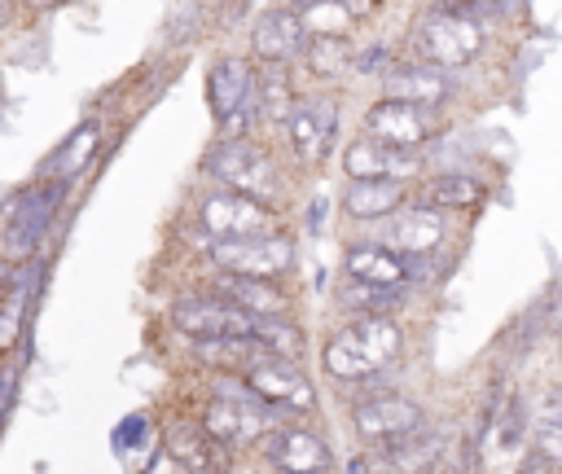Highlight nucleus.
Wrapping results in <instances>:
<instances>
[{
  "instance_id": "nucleus-20",
  "label": "nucleus",
  "mask_w": 562,
  "mask_h": 474,
  "mask_svg": "<svg viewBox=\"0 0 562 474\" xmlns=\"http://www.w3.org/2000/svg\"><path fill=\"white\" fill-rule=\"evenodd\" d=\"M404 202H408V180H347L342 189V211L347 219H360V224H378Z\"/></svg>"
},
{
  "instance_id": "nucleus-10",
  "label": "nucleus",
  "mask_w": 562,
  "mask_h": 474,
  "mask_svg": "<svg viewBox=\"0 0 562 474\" xmlns=\"http://www.w3.org/2000/svg\"><path fill=\"white\" fill-rule=\"evenodd\" d=\"M272 417H277V408L263 404L259 395H250V399H211V404L202 408V430H206L215 443L237 448V443L263 439V435L272 430Z\"/></svg>"
},
{
  "instance_id": "nucleus-11",
  "label": "nucleus",
  "mask_w": 562,
  "mask_h": 474,
  "mask_svg": "<svg viewBox=\"0 0 562 474\" xmlns=\"http://www.w3.org/2000/svg\"><path fill=\"white\" fill-rule=\"evenodd\" d=\"M171 325L189 338H215V334H250L255 316L228 303L224 294H184L171 307Z\"/></svg>"
},
{
  "instance_id": "nucleus-15",
  "label": "nucleus",
  "mask_w": 562,
  "mask_h": 474,
  "mask_svg": "<svg viewBox=\"0 0 562 474\" xmlns=\"http://www.w3.org/2000/svg\"><path fill=\"white\" fill-rule=\"evenodd\" d=\"M342 171L347 180H413L422 171L417 149H395L373 136H360L342 149Z\"/></svg>"
},
{
  "instance_id": "nucleus-8",
  "label": "nucleus",
  "mask_w": 562,
  "mask_h": 474,
  "mask_svg": "<svg viewBox=\"0 0 562 474\" xmlns=\"http://www.w3.org/2000/svg\"><path fill=\"white\" fill-rule=\"evenodd\" d=\"M198 228L211 237V241H224V237H255V233H268L272 228V206L246 198V193H206L198 202Z\"/></svg>"
},
{
  "instance_id": "nucleus-37",
  "label": "nucleus",
  "mask_w": 562,
  "mask_h": 474,
  "mask_svg": "<svg viewBox=\"0 0 562 474\" xmlns=\"http://www.w3.org/2000/svg\"><path fill=\"white\" fill-rule=\"evenodd\" d=\"M290 9H316V4H329V0H285Z\"/></svg>"
},
{
  "instance_id": "nucleus-13",
  "label": "nucleus",
  "mask_w": 562,
  "mask_h": 474,
  "mask_svg": "<svg viewBox=\"0 0 562 474\" xmlns=\"http://www.w3.org/2000/svg\"><path fill=\"white\" fill-rule=\"evenodd\" d=\"M303 44H307V22L299 9L290 4H277V9H263L250 26V53L259 61H281L290 66L294 57H303Z\"/></svg>"
},
{
  "instance_id": "nucleus-25",
  "label": "nucleus",
  "mask_w": 562,
  "mask_h": 474,
  "mask_svg": "<svg viewBox=\"0 0 562 474\" xmlns=\"http://www.w3.org/2000/svg\"><path fill=\"white\" fill-rule=\"evenodd\" d=\"M290 105H294V83H290L281 61H268V70L255 75V110L272 123H285Z\"/></svg>"
},
{
  "instance_id": "nucleus-30",
  "label": "nucleus",
  "mask_w": 562,
  "mask_h": 474,
  "mask_svg": "<svg viewBox=\"0 0 562 474\" xmlns=\"http://www.w3.org/2000/svg\"><path fill=\"white\" fill-rule=\"evenodd\" d=\"M97 140H101V127H97V123H79V127H75V136H70V140L57 149V158L48 162V167H53V176H57V180H70V176L92 158Z\"/></svg>"
},
{
  "instance_id": "nucleus-14",
  "label": "nucleus",
  "mask_w": 562,
  "mask_h": 474,
  "mask_svg": "<svg viewBox=\"0 0 562 474\" xmlns=\"http://www.w3.org/2000/svg\"><path fill=\"white\" fill-rule=\"evenodd\" d=\"M334 132H338V105L329 97H312V101H294L290 114H285V136H290V149L303 158V162H321L334 145Z\"/></svg>"
},
{
  "instance_id": "nucleus-17",
  "label": "nucleus",
  "mask_w": 562,
  "mask_h": 474,
  "mask_svg": "<svg viewBox=\"0 0 562 474\" xmlns=\"http://www.w3.org/2000/svg\"><path fill=\"white\" fill-rule=\"evenodd\" d=\"M268 465L277 474H325L334 465L329 443L303 426H281L268 435Z\"/></svg>"
},
{
  "instance_id": "nucleus-34",
  "label": "nucleus",
  "mask_w": 562,
  "mask_h": 474,
  "mask_svg": "<svg viewBox=\"0 0 562 474\" xmlns=\"http://www.w3.org/2000/svg\"><path fill=\"white\" fill-rule=\"evenodd\" d=\"M9 391H13V382L4 377V382H0V421H4V408H9Z\"/></svg>"
},
{
  "instance_id": "nucleus-6",
  "label": "nucleus",
  "mask_w": 562,
  "mask_h": 474,
  "mask_svg": "<svg viewBox=\"0 0 562 474\" xmlns=\"http://www.w3.org/2000/svg\"><path fill=\"white\" fill-rule=\"evenodd\" d=\"M61 193H66V180H48V184H35L13 198L9 219H4V250L13 259H26L35 250V241L44 237V228L53 224V215L61 206Z\"/></svg>"
},
{
  "instance_id": "nucleus-27",
  "label": "nucleus",
  "mask_w": 562,
  "mask_h": 474,
  "mask_svg": "<svg viewBox=\"0 0 562 474\" xmlns=\"http://www.w3.org/2000/svg\"><path fill=\"white\" fill-rule=\"evenodd\" d=\"M303 57H307V66H312L321 79H338V75L351 70V44H347L342 35H316V40L307 35Z\"/></svg>"
},
{
  "instance_id": "nucleus-38",
  "label": "nucleus",
  "mask_w": 562,
  "mask_h": 474,
  "mask_svg": "<svg viewBox=\"0 0 562 474\" xmlns=\"http://www.w3.org/2000/svg\"><path fill=\"white\" fill-rule=\"evenodd\" d=\"M0 97H4V83H0Z\"/></svg>"
},
{
  "instance_id": "nucleus-1",
  "label": "nucleus",
  "mask_w": 562,
  "mask_h": 474,
  "mask_svg": "<svg viewBox=\"0 0 562 474\" xmlns=\"http://www.w3.org/2000/svg\"><path fill=\"white\" fill-rule=\"evenodd\" d=\"M408 44H413V57L417 61H430L439 70H457L470 57H479V48H483V22L479 18H465V13H457V9H448V4L435 0L413 22Z\"/></svg>"
},
{
  "instance_id": "nucleus-7",
  "label": "nucleus",
  "mask_w": 562,
  "mask_h": 474,
  "mask_svg": "<svg viewBox=\"0 0 562 474\" xmlns=\"http://www.w3.org/2000/svg\"><path fill=\"white\" fill-rule=\"evenodd\" d=\"M241 382L272 408H290V413H312L316 408V391L312 382L299 373L294 360H281L272 351H263L255 364L241 369Z\"/></svg>"
},
{
  "instance_id": "nucleus-5",
  "label": "nucleus",
  "mask_w": 562,
  "mask_h": 474,
  "mask_svg": "<svg viewBox=\"0 0 562 474\" xmlns=\"http://www.w3.org/2000/svg\"><path fill=\"white\" fill-rule=\"evenodd\" d=\"M364 136H373L382 145H395V149H422L439 136V110L382 97L364 114Z\"/></svg>"
},
{
  "instance_id": "nucleus-2",
  "label": "nucleus",
  "mask_w": 562,
  "mask_h": 474,
  "mask_svg": "<svg viewBox=\"0 0 562 474\" xmlns=\"http://www.w3.org/2000/svg\"><path fill=\"white\" fill-rule=\"evenodd\" d=\"M206 171H211L220 184H228L233 193H246V198H255V202H263V206H272V202L285 193L272 154H268L263 145H255L250 136H224V140L206 154Z\"/></svg>"
},
{
  "instance_id": "nucleus-9",
  "label": "nucleus",
  "mask_w": 562,
  "mask_h": 474,
  "mask_svg": "<svg viewBox=\"0 0 562 474\" xmlns=\"http://www.w3.org/2000/svg\"><path fill=\"white\" fill-rule=\"evenodd\" d=\"M351 426L364 443H400L408 439L413 430L426 426V413L417 399H404V395H364L356 408H351Z\"/></svg>"
},
{
  "instance_id": "nucleus-35",
  "label": "nucleus",
  "mask_w": 562,
  "mask_h": 474,
  "mask_svg": "<svg viewBox=\"0 0 562 474\" xmlns=\"http://www.w3.org/2000/svg\"><path fill=\"white\" fill-rule=\"evenodd\" d=\"M13 4H18V0H0V26L13 22Z\"/></svg>"
},
{
  "instance_id": "nucleus-4",
  "label": "nucleus",
  "mask_w": 562,
  "mask_h": 474,
  "mask_svg": "<svg viewBox=\"0 0 562 474\" xmlns=\"http://www.w3.org/2000/svg\"><path fill=\"white\" fill-rule=\"evenodd\" d=\"M206 259L220 272H241V276H281L294 263V241L285 233H255V237H224L206 246Z\"/></svg>"
},
{
  "instance_id": "nucleus-32",
  "label": "nucleus",
  "mask_w": 562,
  "mask_h": 474,
  "mask_svg": "<svg viewBox=\"0 0 562 474\" xmlns=\"http://www.w3.org/2000/svg\"><path fill=\"white\" fill-rule=\"evenodd\" d=\"M386 66H391V48H386V44H373V48H364V53H356V48H351V70H360V75H373V79H378Z\"/></svg>"
},
{
  "instance_id": "nucleus-29",
  "label": "nucleus",
  "mask_w": 562,
  "mask_h": 474,
  "mask_svg": "<svg viewBox=\"0 0 562 474\" xmlns=\"http://www.w3.org/2000/svg\"><path fill=\"white\" fill-rule=\"evenodd\" d=\"M250 338H259V347L272 351V356H281V360H299V356H303V334H299V325H290V320H281V316H255Z\"/></svg>"
},
{
  "instance_id": "nucleus-26",
  "label": "nucleus",
  "mask_w": 562,
  "mask_h": 474,
  "mask_svg": "<svg viewBox=\"0 0 562 474\" xmlns=\"http://www.w3.org/2000/svg\"><path fill=\"white\" fill-rule=\"evenodd\" d=\"M342 303L351 312H373V316H395L404 307V285H373V281H356L347 276L342 285Z\"/></svg>"
},
{
  "instance_id": "nucleus-36",
  "label": "nucleus",
  "mask_w": 562,
  "mask_h": 474,
  "mask_svg": "<svg viewBox=\"0 0 562 474\" xmlns=\"http://www.w3.org/2000/svg\"><path fill=\"white\" fill-rule=\"evenodd\" d=\"M18 4H26V9H57V4H66V0H18Z\"/></svg>"
},
{
  "instance_id": "nucleus-22",
  "label": "nucleus",
  "mask_w": 562,
  "mask_h": 474,
  "mask_svg": "<svg viewBox=\"0 0 562 474\" xmlns=\"http://www.w3.org/2000/svg\"><path fill=\"white\" fill-rule=\"evenodd\" d=\"M321 369H325L329 377H338V382H364V377L378 373L373 360H369V351H364V342L356 338L351 325H342V329H334V334L325 338V347H321Z\"/></svg>"
},
{
  "instance_id": "nucleus-33",
  "label": "nucleus",
  "mask_w": 562,
  "mask_h": 474,
  "mask_svg": "<svg viewBox=\"0 0 562 474\" xmlns=\"http://www.w3.org/2000/svg\"><path fill=\"white\" fill-rule=\"evenodd\" d=\"M553 465H558V461H549V456L531 452V470H518V474H553Z\"/></svg>"
},
{
  "instance_id": "nucleus-18",
  "label": "nucleus",
  "mask_w": 562,
  "mask_h": 474,
  "mask_svg": "<svg viewBox=\"0 0 562 474\" xmlns=\"http://www.w3.org/2000/svg\"><path fill=\"white\" fill-rule=\"evenodd\" d=\"M342 268H347V276L373 281V285H408L413 281V255H400L382 241H351Z\"/></svg>"
},
{
  "instance_id": "nucleus-21",
  "label": "nucleus",
  "mask_w": 562,
  "mask_h": 474,
  "mask_svg": "<svg viewBox=\"0 0 562 474\" xmlns=\"http://www.w3.org/2000/svg\"><path fill=\"white\" fill-rule=\"evenodd\" d=\"M215 294H224L228 303H237L250 316H285V294L268 281V276H241V272H220Z\"/></svg>"
},
{
  "instance_id": "nucleus-23",
  "label": "nucleus",
  "mask_w": 562,
  "mask_h": 474,
  "mask_svg": "<svg viewBox=\"0 0 562 474\" xmlns=\"http://www.w3.org/2000/svg\"><path fill=\"white\" fill-rule=\"evenodd\" d=\"M193 356L211 369H228V373H241L246 364H255L263 356L259 338L250 334H215V338H193Z\"/></svg>"
},
{
  "instance_id": "nucleus-3",
  "label": "nucleus",
  "mask_w": 562,
  "mask_h": 474,
  "mask_svg": "<svg viewBox=\"0 0 562 474\" xmlns=\"http://www.w3.org/2000/svg\"><path fill=\"white\" fill-rule=\"evenodd\" d=\"M255 66L237 53L220 57L211 70H206V105H211V119L220 123L224 136H246L250 119L259 114L255 110Z\"/></svg>"
},
{
  "instance_id": "nucleus-24",
  "label": "nucleus",
  "mask_w": 562,
  "mask_h": 474,
  "mask_svg": "<svg viewBox=\"0 0 562 474\" xmlns=\"http://www.w3.org/2000/svg\"><path fill=\"white\" fill-rule=\"evenodd\" d=\"M479 198H483V184L474 176L443 171V176L426 180V206H435V211H470V206H479Z\"/></svg>"
},
{
  "instance_id": "nucleus-39",
  "label": "nucleus",
  "mask_w": 562,
  "mask_h": 474,
  "mask_svg": "<svg viewBox=\"0 0 562 474\" xmlns=\"http://www.w3.org/2000/svg\"><path fill=\"white\" fill-rule=\"evenodd\" d=\"M272 474H277V470H272Z\"/></svg>"
},
{
  "instance_id": "nucleus-19",
  "label": "nucleus",
  "mask_w": 562,
  "mask_h": 474,
  "mask_svg": "<svg viewBox=\"0 0 562 474\" xmlns=\"http://www.w3.org/2000/svg\"><path fill=\"white\" fill-rule=\"evenodd\" d=\"M167 439V452L176 456V465L184 474H224L228 470V448L215 443L202 426H184V421H171L162 430Z\"/></svg>"
},
{
  "instance_id": "nucleus-31",
  "label": "nucleus",
  "mask_w": 562,
  "mask_h": 474,
  "mask_svg": "<svg viewBox=\"0 0 562 474\" xmlns=\"http://www.w3.org/2000/svg\"><path fill=\"white\" fill-rule=\"evenodd\" d=\"M22 316H26V276H18L4 298H0V347H9L22 329Z\"/></svg>"
},
{
  "instance_id": "nucleus-16",
  "label": "nucleus",
  "mask_w": 562,
  "mask_h": 474,
  "mask_svg": "<svg viewBox=\"0 0 562 474\" xmlns=\"http://www.w3.org/2000/svg\"><path fill=\"white\" fill-rule=\"evenodd\" d=\"M378 79H382V97H391V101H413V105L439 110L452 97V79L439 66L417 61V57L413 61H400V66H386Z\"/></svg>"
},
{
  "instance_id": "nucleus-28",
  "label": "nucleus",
  "mask_w": 562,
  "mask_h": 474,
  "mask_svg": "<svg viewBox=\"0 0 562 474\" xmlns=\"http://www.w3.org/2000/svg\"><path fill=\"white\" fill-rule=\"evenodd\" d=\"M558 435H562V408H558V391H544V395H540V404H536V421H531V452H540V456L558 461V456H562Z\"/></svg>"
},
{
  "instance_id": "nucleus-12",
  "label": "nucleus",
  "mask_w": 562,
  "mask_h": 474,
  "mask_svg": "<svg viewBox=\"0 0 562 474\" xmlns=\"http://www.w3.org/2000/svg\"><path fill=\"white\" fill-rule=\"evenodd\" d=\"M448 233L443 211L435 206H395L391 215H382V228L373 233V241L400 250V255H430Z\"/></svg>"
}]
</instances>
